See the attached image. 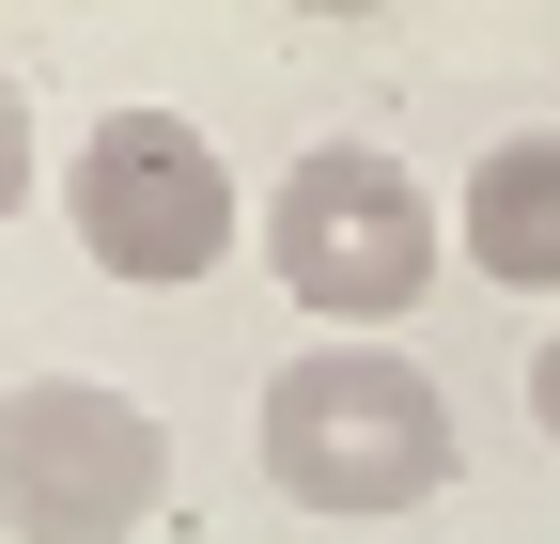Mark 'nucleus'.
<instances>
[{
    "instance_id": "nucleus-1",
    "label": "nucleus",
    "mask_w": 560,
    "mask_h": 544,
    "mask_svg": "<svg viewBox=\"0 0 560 544\" xmlns=\"http://www.w3.org/2000/svg\"><path fill=\"white\" fill-rule=\"evenodd\" d=\"M249 451H265V498H296V513H420V498H452V389L420 374L405 343H374V327H327V343H296L265 374L249 404Z\"/></svg>"
},
{
    "instance_id": "nucleus-2",
    "label": "nucleus",
    "mask_w": 560,
    "mask_h": 544,
    "mask_svg": "<svg viewBox=\"0 0 560 544\" xmlns=\"http://www.w3.org/2000/svg\"><path fill=\"white\" fill-rule=\"evenodd\" d=\"M436 264H452V202L420 187L389 141H312L265 187V281L312 327H405Z\"/></svg>"
},
{
    "instance_id": "nucleus-3",
    "label": "nucleus",
    "mask_w": 560,
    "mask_h": 544,
    "mask_svg": "<svg viewBox=\"0 0 560 544\" xmlns=\"http://www.w3.org/2000/svg\"><path fill=\"white\" fill-rule=\"evenodd\" d=\"M62 218H79V249L109 264V281L187 296V281H219V264H234L249 202H234L219 141H202L187 109H94L79 156H62Z\"/></svg>"
},
{
    "instance_id": "nucleus-4",
    "label": "nucleus",
    "mask_w": 560,
    "mask_h": 544,
    "mask_svg": "<svg viewBox=\"0 0 560 544\" xmlns=\"http://www.w3.org/2000/svg\"><path fill=\"white\" fill-rule=\"evenodd\" d=\"M172 498L156 404L109 374H32L0 389V529L16 544H140Z\"/></svg>"
},
{
    "instance_id": "nucleus-5",
    "label": "nucleus",
    "mask_w": 560,
    "mask_h": 544,
    "mask_svg": "<svg viewBox=\"0 0 560 544\" xmlns=\"http://www.w3.org/2000/svg\"><path fill=\"white\" fill-rule=\"evenodd\" d=\"M452 249H467L499 296H560V125L482 141V172L452 187Z\"/></svg>"
},
{
    "instance_id": "nucleus-6",
    "label": "nucleus",
    "mask_w": 560,
    "mask_h": 544,
    "mask_svg": "<svg viewBox=\"0 0 560 544\" xmlns=\"http://www.w3.org/2000/svg\"><path fill=\"white\" fill-rule=\"evenodd\" d=\"M32 202V94H16V62H0V218Z\"/></svg>"
},
{
    "instance_id": "nucleus-7",
    "label": "nucleus",
    "mask_w": 560,
    "mask_h": 544,
    "mask_svg": "<svg viewBox=\"0 0 560 544\" xmlns=\"http://www.w3.org/2000/svg\"><path fill=\"white\" fill-rule=\"evenodd\" d=\"M529 421H545V451H560V327L529 343Z\"/></svg>"
},
{
    "instance_id": "nucleus-8",
    "label": "nucleus",
    "mask_w": 560,
    "mask_h": 544,
    "mask_svg": "<svg viewBox=\"0 0 560 544\" xmlns=\"http://www.w3.org/2000/svg\"><path fill=\"white\" fill-rule=\"evenodd\" d=\"M280 16H389V0H280Z\"/></svg>"
}]
</instances>
